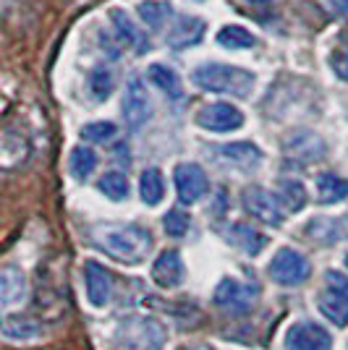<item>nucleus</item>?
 Wrapping results in <instances>:
<instances>
[{"instance_id": "nucleus-1", "label": "nucleus", "mask_w": 348, "mask_h": 350, "mask_svg": "<svg viewBox=\"0 0 348 350\" xmlns=\"http://www.w3.org/2000/svg\"><path fill=\"white\" fill-rule=\"evenodd\" d=\"M92 241L100 251H105L108 256H113L123 264H142L152 251V233L142 225H134V222L95 225Z\"/></svg>"}, {"instance_id": "nucleus-2", "label": "nucleus", "mask_w": 348, "mask_h": 350, "mask_svg": "<svg viewBox=\"0 0 348 350\" xmlns=\"http://www.w3.org/2000/svg\"><path fill=\"white\" fill-rule=\"evenodd\" d=\"M191 81L204 92H212V94H231L244 100L251 94L254 89V73L244 71L238 66H228V63H204L199 68H194L191 73Z\"/></svg>"}, {"instance_id": "nucleus-3", "label": "nucleus", "mask_w": 348, "mask_h": 350, "mask_svg": "<svg viewBox=\"0 0 348 350\" xmlns=\"http://www.w3.org/2000/svg\"><path fill=\"white\" fill-rule=\"evenodd\" d=\"M215 306L231 317H241V314H249L254 304L260 301V285L257 282H241L236 278H223L215 288V295H212Z\"/></svg>"}, {"instance_id": "nucleus-4", "label": "nucleus", "mask_w": 348, "mask_h": 350, "mask_svg": "<svg viewBox=\"0 0 348 350\" xmlns=\"http://www.w3.org/2000/svg\"><path fill=\"white\" fill-rule=\"evenodd\" d=\"M322 317L333 321L335 327L348 324V278L338 269L325 272V291L319 293L317 301Z\"/></svg>"}, {"instance_id": "nucleus-5", "label": "nucleus", "mask_w": 348, "mask_h": 350, "mask_svg": "<svg viewBox=\"0 0 348 350\" xmlns=\"http://www.w3.org/2000/svg\"><path fill=\"white\" fill-rule=\"evenodd\" d=\"M267 275L275 280L277 285H286V288H293V285H301L309 280L312 275V264L306 259L301 251L296 248H277L273 262L267 267Z\"/></svg>"}, {"instance_id": "nucleus-6", "label": "nucleus", "mask_w": 348, "mask_h": 350, "mask_svg": "<svg viewBox=\"0 0 348 350\" xmlns=\"http://www.w3.org/2000/svg\"><path fill=\"white\" fill-rule=\"evenodd\" d=\"M244 209L254 219H260L264 225H273V228H280L283 219H286V209L280 204L277 193L262 189V186H249V189H244Z\"/></svg>"}, {"instance_id": "nucleus-7", "label": "nucleus", "mask_w": 348, "mask_h": 350, "mask_svg": "<svg viewBox=\"0 0 348 350\" xmlns=\"http://www.w3.org/2000/svg\"><path fill=\"white\" fill-rule=\"evenodd\" d=\"M149 116H152V100H149L147 84L139 76H131L123 92V120L131 131H136L149 120Z\"/></svg>"}, {"instance_id": "nucleus-8", "label": "nucleus", "mask_w": 348, "mask_h": 350, "mask_svg": "<svg viewBox=\"0 0 348 350\" xmlns=\"http://www.w3.org/2000/svg\"><path fill=\"white\" fill-rule=\"evenodd\" d=\"M173 180H175V191H178V199L184 204H197L204 193L210 191L207 173L202 170V165H197V162H181V165H175Z\"/></svg>"}, {"instance_id": "nucleus-9", "label": "nucleus", "mask_w": 348, "mask_h": 350, "mask_svg": "<svg viewBox=\"0 0 348 350\" xmlns=\"http://www.w3.org/2000/svg\"><path fill=\"white\" fill-rule=\"evenodd\" d=\"M286 348L288 350H330L333 337L325 327L314 321H296L286 332Z\"/></svg>"}, {"instance_id": "nucleus-10", "label": "nucleus", "mask_w": 348, "mask_h": 350, "mask_svg": "<svg viewBox=\"0 0 348 350\" xmlns=\"http://www.w3.org/2000/svg\"><path fill=\"white\" fill-rule=\"evenodd\" d=\"M197 123L202 126L204 131H236V129L244 126V113L238 107H233L231 103H212L204 105L202 110L197 113Z\"/></svg>"}, {"instance_id": "nucleus-11", "label": "nucleus", "mask_w": 348, "mask_h": 350, "mask_svg": "<svg viewBox=\"0 0 348 350\" xmlns=\"http://www.w3.org/2000/svg\"><path fill=\"white\" fill-rule=\"evenodd\" d=\"M84 285H87V298L95 308H105L113 295V278L110 272L97 262L84 264Z\"/></svg>"}, {"instance_id": "nucleus-12", "label": "nucleus", "mask_w": 348, "mask_h": 350, "mask_svg": "<svg viewBox=\"0 0 348 350\" xmlns=\"http://www.w3.org/2000/svg\"><path fill=\"white\" fill-rule=\"evenodd\" d=\"M184 259L175 248H165L152 264V280L160 288H178L184 282Z\"/></svg>"}, {"instance_id": "nucleus-13", "label": "nucleus", "mask_w": 348, "mask_h": 350, "mask_svg": "<svg viewBox=\"0 0 348 350\" xmlns=\"http://www.w3.org/2000/svg\"><path fill=\"white\" fill-rule=\"evenodd\" d=\"M204 37V21L197 16H175V21L168 27L165 42L171 44L173 50H184L197 44Z\"/></svg>"}, {"instance_id": "nucleus-14", "label": "nucleus", "mask_w": 348, "mask_h": 350, "mask_svg": "<svg viewBox=\"0 0 348 350\" xmlns=\"http://www.w3.org/2000/svg\"><path fill=\"white\" fill-rule=\"evenodd\" d=\"M0 301H3V308L11 311V308L21 306L27 301V278L18 267H3L0 272Z\"/></svg>"}, {"instance_id": "nucleus-15", "label": "nucleus", "mask_w": 348, "mask_h": 350, "mask_svg": "<svg viewBox=\"0 0 348 350\" xmlns=\"http://www.w3.org/2000/svg\"><path fill=\"white\" fill-rule=\"evenodd\" d=\"M286 154L299 162H317L325 154V142L314 131H296L286 142Z\"/></svg>"}, {"instance_id": "nucleus-16", "label": "nucleus", "mask_w": 348, "mask_h": 350, "mask_svg": "<svg viewBox=\"0 0 348 350\" xmlns=\"http://www.w3.org/2000/svg\"><path fill=\"white\" fill-rule=\"evenodd\" d=\"M110 21H113V27H116L118 37L129 44V47H134L139 55L149 53V37H147V31L139 29V27L134 24V18H131L123 8H110Z\"/></svg>"}, {"instance_id": "nucleus-17", "label": "nucleus", "mask_w": 348, "mask_h": 350, "mask_svg": "<svg viewBox=\"0 0 348 350\" xmlns=\"http://www.w3.org/2000/svg\"><path fill=\"white\" fill-rule=\"evenodd\" d=\"M223 162H228L233 167L241 170H254L262 162V149L251 142H236V144H223L215 149Z\"/></svg>"}, {"instance_id": "nucleus-18", "label": "nucleus", "mask_w": 348, "mask_h": 350, "mask_svg": "<svg viewBox=\"0 0 348 350\" xmlns=\"http://www.w3.org/2000/svg\"><path fill=\"white\" fill-rule=\"evenodd\" d=\"M228 241H231L236 248H241L249 256H257L262 248L267 246V235L260 233L257 228H251L247 222H236L228 228Z\"/></svg>"}, {"instance_id": "nucleus-19", "label": "nucleus", "mask_w": 348, "mask_h": 350, "mask_svg": "<svg viewBox=\"0 0 348 350\" xmlns=\"http://www.w3.org/2000/svg\"><path fill=\"white\" fill-rule=\"evenodd\" d=\"M317 199L319 204H338L348 199V180L335 173L317 175Z\"/></svg>"}, {"instance_id": "nucleus-20", "label": "nucleus", "mask_w": 348, "mask_h": 350, "mask_svg": "<svg viewBox=\"0 0 348 350\" xmlns=\"http://www.w3.org/2000/svg\"><path fill=\"white\" fill-rule=\"evenodd\" d=\"M139 193H142V202L147 206H158L165 196V180L158 167H147L142 178H139Z\"/></svg>"}, {"instance_id": "nucleus-21", "label": "nucleus", "mask_w": 348, "mask_h": 350, "mask_svg": "<svg viewBox=\"0 0 348 350\" xmlns=\"http://www.w3.org/2000/svg\"><path fill=\"white\" fill-rule=\"evenodd\" d=\"M277 199H280L283 209H288V212H299V209H304V204H306L304 183H301V180H296V178H286V180L280 183Z\"/></svg>"}, {"instance_id": "nucleus-22", "label": "nucleus", "mask_w": 348, "mask_h": 350, "mask_svg": "<svg viewBox=\"0 0 348 350\" xmlns=\"http://www.w3.org/2000/svg\"><path fill=\"white\" fill-rule=\"evenodd\" d=\"M97 189L110 199V202H123V199H129V178L123 173H118V170H110V173H105L97 180Z\"/></svg>"}, {"instance_id": "nucleus-23", "label": "nucleus", "mask_w": 348, "mask_h": 350, "mask_svg": "<svg viewBox=\"0 0 348 350\" xmlns=\"http://www.w3.org/2000/svg\"><path fill=\"white\" fill-rule=\"evenodd\" d=\"M218 42L228 50H247V47L257 44V37L244 27H238V24H228L218 31Z\"/></svg>"}, {"instance_id": "nucleus-24", "label": "nucleus", "mask_w": 348, "mask_h": 350, "mask_svg": "<svg viewBox=\"0 0 348 350\" xmlns=\"http://www.w3.org/2000/svg\"><path fill=\"white\" fill-rule=\"evenodd\" d=\"M171 14H173L171 3H165V0H145V3H139V16L152 29H162L165 21L171 18Z\"/></svg>"}, {"instance_id": "nucleus-25", "label": "nucleus", "mask_w": 348, "mask_h": 350, "mask_svg": "<svg viewBox=\"0 0 348 350\" xmlns=\"http://www.w3.org/2000/svg\"><path fill=\"white\" fill-rule=\"evenodd\" d=\"M149 79L158 84L168 97H173V100H181V79H178V73L173 68H168V66H149Z\"/></svg>"}, {"instance_id": "nucleus-26", "label": "nucleus", "mask_w": 348, "mask_h": 350, "mask_svg": "<svg viewBox=\"0 0 348 350\" xmlns=\"http://www.w3.org/2000/svg\"><path fill=\"white\" fill-rule=\"evenodd\" d=\"M95 167H97V154L87 149V146H76L71 152V173L73 178H79V180H84L89 175L95 173Z\"/></svg>"}, {"instance_id": "nucleus-27", "label": "nucleus", "mask_w": 348, "mask_h": 350, "mask_svg": "<svg viewBox=\"0 0 348 350\" xmlns=\"http://www.w3.org/2000/svg\"><path fill=\"white\" fill-rule=\"evenodd\" d=\"M89 89L97 100H108L113 92V73L108 68H92L89 71Z\"/></svg>"}, {"instance_id": "nucleus-28", "label": "nucleus", "mask_w": 348, "mask_h": 350, "mask_svg": "<svg viewBox=\"0 0 348 350\" xmlns=\"http://www.w3.org/2000/svg\"><path fill=\"white\" fill-rule=\"evenodd\" d=\"M116 123H110V120H97V123H89L82 129V139H87L92 144H105V142H110L113 136H116Z\"/></svg>"}, {"instance_id": "nucleus-29", "label": "nucleus", "mask_w": 348, "mask_h": 350, "mask_svg": "<svg viewBox=\"0 0 348 350\" xmlns=\"http://www.w3.org/2000/svg\"><path fill=\"white\" fill-rule=\"evenodd\" d=\"M162 228H165V233L173 235V238H181V235L189 233L191 228V217L184 212V209H171L165 219H162Z\"/></svg>"}, {"instance_id": "nucleus-30", "label": "nucleus", "mask_w": 348, "mask_h": 350, "mask_svg": "<svg viewBox=\"0 0 348 350\" xmlns=\"http://www.w3.org/2000/svg\"><path fill=\"white\" fill-rule=\"evenodd\" d=\"M330 66L338 73V79L348 81V53H335L333 58H330Z\"/></svg>"}, {"instance_id": "nucleus-31", "label": "nucleus", "mask_w": 348, "mask_h": 350, "mask_svg": "<svg viewBox=\"0 0 348 350\" xmlns=\"http://www.w3.org/2000/svg\"><path fill=\"white\" fill-rule=\"evenodd\" d=\"M330 8H335V11H340V14H346L348 11V0H325Z\"/></svg>"}, {"instance_id": "nucleus-32", "label": "nucleus", "mask_w": 348, "mask_h": 350, "mask_svg": "<svg viewBox=\"0 0 348 350\" xmlns=\"http://www.w3.org/2000/svg\"><path fill=\"white\" fill-rule=\"evenodd\" d=\"M191 350H215V348H210V345H199V348H191Z\"/></svg>"}, {"instance_id": "nucleus-33", "label": "nucleus", "mask_w": 348, "mask_h": 350, "mask_svg": "<svg viewBox=\"0 0 348 350\" xmlns=\"http://www.w3.org/2000/svg\"><path fill=\"white\" fill-rule=\"evenodd\" d=\"M251 3H264V0H251Z\"/></svg>"}, {"instance_id": "nucleus-34", "label": "nucleus", "mask_w": 348, "mask_h": 350, "mask_svg": "<svg viewBox=\"0 0 348 350\" xmlns=\"http://www.w3.org/2000/svg\"><path fill=\"white\" fill-rule=\"evenodd\" d=\"M346 267H348V254H346Z\"/></svg>"}]
</instances>
